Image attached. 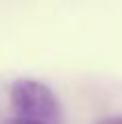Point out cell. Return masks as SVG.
<instances>
[{
	"label": "cell",
	"instance_id": "cell-1",
	"mask_svg": "<svg viewBox=\"0 0 122 124\" xmlns=\"http://www.w3.org/2000/svg\"><path fill=\"white\" fill-rule=\"evenodd\" d=\"M10 102L16 118L30 124H61V106L57 96L43 81L20 77L10 87Z\"/></svg>",
	"mask_w": 122,
	"mask_h": 124
},
{
	"label": "cell",
	"instance_id": "cell-2",
	"mask_svg": "<svg viewBox=\"0 0 122 124\" xmlns=\"http://www.w3.org/2000/svg\"><path fill=\"white\" fill-rule=\"evenodd\" d=\"M98 124H122V118H102V120H98Z\"/></svg>",
	"mask_w": 122,
	"mask_h": 124
},
{
	"label": "cell",
	"instance_id": "cell-3",
	"mask_svg": "<svg viewBox=\"0 0 122 124\" xmlns=\"http://www.w3.org/2000/svg\"><path fill=\"white\" fill-rule=\"evenodd\" d=\"M2 124H30L27 120H20V118H8V120H4Z\"/></svg>",
	"mask_w": 122,
	"mask_h": 124
}]
</instances>
